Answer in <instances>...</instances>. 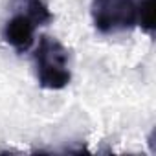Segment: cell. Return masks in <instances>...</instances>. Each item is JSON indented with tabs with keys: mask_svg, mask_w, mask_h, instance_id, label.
<instances>
[{
	"mask_svg": "<svg viewBox=\"0 0 156 156\" xmlns=\"http://www.w3.org/2000/svg\"><path fill=\"white\" fill-rule=\"evenodd\" d=\"M37 81L46 90H62L72 81L68 50L53 37L42 35L35 51Z\"/></svg>",
	"mask_w": 156,
	"mask_h": 156,
	"instance_id": "6da1fadb",
	"label": "cell"
},
{
	"mask_svg": "<svg viewBox=\"0 0 156 156\" xmlns=\"http://www.w3.org/2000/svg\"><path fill=\"white\" fill-rule=\"evenodd\" d=\"M143 0H92L90 15L94 28L103 35L132 30L140 26Z\"/></svg>",
	"mask_w": 156,
	"mask_h": 156,
	"instance_id": "7a4b0ae2",
	"label": "cell"
},
{
	"mask_svg": "<svg viewBox=\"0 0 156 156\" xmlns=\"http://www.w3.org/2000/svg\"><path fill=\"white\" fill-rule=\"evenodd\" d=\"M39 28V24L26 13H15L2 30V37L4 41L19 53L28 51L33 46V37H35V30Z\"/></svg>",
	"mask_w": 156,
	"mask_h": 156,
	"instance_id": "3957f363",
	"label": "cell"
},
{
	"mask_svg": "<svg viewBox=\"0 0 156 156\" xmlns=\"http://www.w3.org/2000/svg\"><path fill=\"white\" fill-rule=\"evenodd\" d=\"M22 9L39 26H46L53 20V13L50 11V6L46 4V0H22Z\"/></svg>",
	"mask_w": 156,
	"mask_h": 156,
	"instance_id": "277c9868",
	"label": "cell"
}]
</instances>
